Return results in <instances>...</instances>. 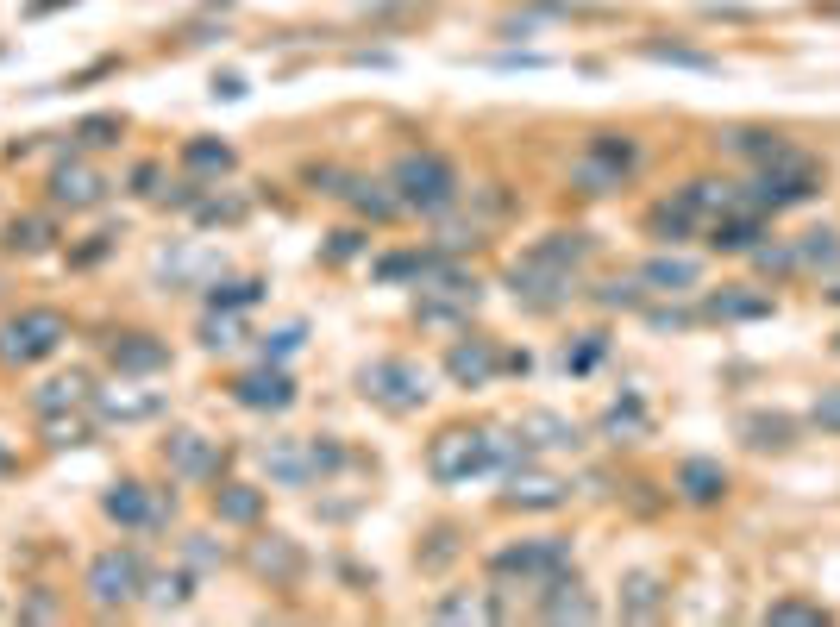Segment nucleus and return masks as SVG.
Here are the masks:
<instances>
[{
  "label": "nucleus",
  "instance_id": "obj_26",
  "mask_svg": "<svg viewBox=\"0 0 840 627\" xmlns=\"http://www.w3.org/2000/svg\"><path fill=\"white\" fill-rule=\"evenodd\" d=\"M627 590H634V596H627V609H634V615H652V609H659V596H652L659 584H652V577H634Z\"/></svg>",
  "mask_w": 840,
  "mask_h": 627
},
{
  "label": "nucleus",
  "instance_id": "obj_31",
  "mask_svg": "<svg viewBox=\"0 0 840 627\" xmlns=\"http://www.w3.org/2000/svg\"><path fill=\"white\" fill-rule=\"evenodd\" d=\"M772 615H778V621H815V609H803V602H778Z\"/></svg>",
  "mask_w": 840,
  "mask_h": 627
},
{
  "label": "nucleus",
  "instance_id": "obj_12",
  "mask_svg": "<svg viewBox=\"0 0 840 627\" xmlns=\"http://www.w3.org/2000/svg\"><path fill=\"white\" fill-rule=\"evenodd\" d=\"M452 377L458 383H489V377H496V345H489V339H471V345H452Z\"/></svg>",
  "mask_w": 840,
  "mask_h": 627
},
{
  "label": "nucleus",
  "instance_id": "obj_7",
  "mask_svg": "<svg viewBox=\"0 0 840 627\" xmlns=\"http://www.w3.org/2000/svg\"><path fill=\"white\" fill-rule=\"evenodd\" d=\"M232 402L239 408H289L295 402V383H289V370H245L239 383H232Z\"/></svg>",
  "mask_w": 840,
  "mask_h": 627
},
{
  "label": "nucleus",
  "instance_id": "obj_14",
  "mask_svg": "<svg viewBox=\"0 0 840 627\" xmlns=\"http://www.w3.org/2000/svg\"><path fill=\"white\" fill-rule=\"evenodd\" d=\"M508 502L515 508H558L565 502V483L558 477H515L508 483Z\"/></svg>",
  "mask_w": 840,
  "mask_h": 627
},
{
  "label": "nucleus",
  "instance_id": "obj_18",
  "mask_svg": "<svg viewBox=\"0 0 840 627\" xmlns=\"http://www.w3.org/2000/svg\"><path fill=\"white\" fill-rule=\"evenodd\" d=\"M157 408H163L157 396H107V402H101L107 421H145V414H157Z\"/></svg>",
  "mask_w": 840,
  "mask_h": 627
},
{
  "label": "nucleus",
  "instance_id": "obj_5",
  "mask_svg": "<svg viewBox=\"0 0 840 627\" xmlns=\"http://www.w3.org/2000/svg\"><path fill=\"white\" fill-rule=\"evenodd\" d=\"M395 182H402V207H427V214H433V207H446L452 189H458L452 170L439 164V157H408V164L395 170Z\"/></svg>",
  "mask_w": 840,
  "mask_h": 627
},
{
  "label": "nucleus",
  "instance_id": "obj_16",
  "mask_svg": "<svg viewBox=\"0 0 840 627\" xmlns=\"http://www.w3.org/2000/svg\"><path fill=\"white\" fill-rule=\"evenodd\" d=\"M684 490H690L696 502H715L721 490H728V477H721L709 458H690V464H684Z\"/></svg>",
  "mask_w": 840,
  "mask_h": 627
},
{
  "label": "nucleus",
  "instance_id": "obj_29",
  "mask_svg": "<svg viewBox=\"0 0 840 627\" xmlns=\"http://www.w3.org/2000/svg\"><path fill=\"white\" fill-rule=\"evenodd\" d=\"M44 433H51V446H82V439H88L82 421H76V427H69V421H44Z\"/></svg>",
  "mask_w": 840,
  "mask_h": 627
},
{
  "label": "nucleus",
  "instance_id": "obj_9",
  "mask_svg": "<svg viewBox=\"0 0 840 627\" xmlns=\"http://www.w3.org/2000/svg\"><path fill=\"white\" fill-rule=\"evenodd\" d=\"M163 464H176L182 477H214L220 464H214V446H207L201 433H170L163 439Z\"/></svg>",
  "mask_w": 840,
  "mask_h": 627
},
{
  "label": "nucleus",
  "instance_id": "obj_27",
  "mask_svg": "<svg viewBox=\"0 0 840 627\" xmlns=\"http://www.w3.org/2000/svg\"><path fill=\"white\" fill-rule=\"evenodd\" d=\"M301 345V327H283V333H264V358H289Z\"/></svg>",
  "mask_w": 840,
  "mask_h": 627
},
{
  "label": "nucleus",
  "instance_id": "obj_32",
  "mask_svg": "<svg viewBox=\"0 0 840 627\" xmlns=\"http://www.w3.org/2000/svg\"><path fill=\"white\" fill-rule=\"evenodd\" d=\"M0 471H7V452H0Z\"/></svg>",
  "mask_w": 840,
  "mask_h": 627
},
{
  "label": "nucleus",
  "instance_id": "obj_3",
  "mask_svg": "<svg viewBox=\"0 0 840 627\" xmlns=\"http://www.w3.org/2000/svg\"><path fill=\"white\" fill-rule=\"evenodd\" d=\"M138 590H145V565H138V552L126 546H113V552H101L95 565H88V596H95V609H120V602H132Z\"/></svg>",
  "mask_w": 840,
  "mask_h": 627
},
{
  "label": "nucleus",
  "instance_id": "obj_24",
  "mask_svg": "<svg viewBox=\"0 0 840 627\" xmlns=\"http://www.w3.org/2000/svg\"><path fill=\"white\" fill-rule=\"evenodd\" d=\"M746 433H753V446H790L784 421H746Z\"/></svg>",
  "mask_w": 840,
  "mask_h": 627
},
{
  "label": "nucleus",
  "instance_id": "obj_10",
  "mask_svg": "<svg viewBox=\"0 0 840 627\" xmlns=\"http://www.w3.org/2000/svg\"><path fill=\"white\" fill-rule=\"evenodd\" d=\"M113 364L132 370V377H145V370L170 364V345H157L151 333H120V339H113Z\"/></svg>",
  "mask_w": 840,
  "mask_h": 627
},
{
  "label": "nucleus",
  "instance_id": "obj_11",
  "mask_svg": "<svg viewBox=\"0 0 840 627\" xmlns=\"http://www.w3.org/2000/svg\"><path fill=\"white\" fill-rule=\"evenodd\" d=\"M51 201H57V207H95V201H101V176L82 170V164H76V170H57V176H51Z\"/></svg>",
  "mask_w": 840,
  "mask_h": 627
},
{
  "label": "nucleus",
  "instance_id": "obj_19",
  "mask_svg": "<svg viewBox=\"0 0 840 627\" xmlns=\"http://www.w3.org/2000/svg\"><path fill=\"white\" fill-rule=\"evenodd\" d=\"M182 164H195V170H232V151L226 145H201V138H195V145L182 151Z\"/></svg>",
  "mask_w": 840,
  "mask_h": 627
},
{
  "label": "nucleus",
  "instance_id": "obj_17",
  "mask_svg": "<svg viewBox=\"0 0 840 627\" xmlns=\"http://www.w3.org/2000/svg\"><path fill=\"white\" fill-rule=\"evenodd\" d=\"M258 295H264L258 276H239V283H214V289H207V308H251Z\"/></svg>",
  "mask_w": 840,
  "mask_h": 627
},
{
  "label": "nucleus",
  "instance_id": "obj_25",
  "mask_svg": "<svg viewBox=\"0 0 840 627\" xmlns=\"http://www.w3.org/2000/svg\"><path fill=\"white\" fill-rule=\"evenodd\" d=\"M82 138L88 145H120V120H107V113L101 120H82Z\"/></svg>",
  "mask_w": 840,
  "mask_h": 627
},
{
  "label": "nucleus",
  "instance_id": "obj_30",
  "mask_svg": "<svg viewBox=\"0 0 840 627\" xmlns=\"http://www.w3.org/2000/svg\"><path fill=\"white\" fill-rule=\"evenodd\" d=\"M815 421H822V427H834V433H840V389H828V396H822V402H815Z\"/></svg>",
  "mask_w": 840,
  "mask_h": 627
},
{
  "label": "nucleus",
  "instance_id": "obj_1",
  "mask_svg": "<svg viewBox=\"0 0 840 627\" xmlns=\"http://www.w3.org/2000/svg\"><path fill=\"white\" fill-rule=\"evenodd\" d=\"M63 339H69V320H63L57 308H19V314L0 320V364H7V370H26V364H38V358H51Z\"/></svg>",
  "mask_w": 840,
  "mask_h": 627
},
{
  "label": "nucleus",
  "instance_id": "obj_8",
  "mask_svg": "<svg viewBox=\"0 0 840 627\" xmlns=\"http://www.w3.org/2000/svg\"><path fill=\"white\" fill-rule=\"evenodd\" d=\"M101 508H107V521H120V527H151L157 521V508H151V490L138 477H126V483H113V490L101 496Z\"/></svg>",
  "mask_w": 840,
  "mask_h": 627
},
{
  "label": "nucleus",
  "instance_id": "obj_22",
  "mask_svg": "<svg viewBox=\"0 0 840 627\" xmlns=\"http://www.w3.org/2000/svg\"><path fill=\"white\" fill-rule=\"evenodd\" d=\"M295 571V552L283 546V533H264V546H258V571Z\"/></svg>",
  "mask_w": 840,
  "mask_h": 627
},
{
  "label": "nucleus",
  "instance_id": "obj_20",
  "mask_svg": "<svg viewBox=\"0 0 840 627\" xmlns=\"http://www.w3.org/2000/svg\"><path fill=\"white\" fill-rule=\"evenodd\" d=\"M51 239H44V226L38 220H13L7 226V251H44Z\"/></svg>",
  "mask_w": 840,
  "mask_h": 627
},
{
  "label": "nucleus",
  "instance_id": "obj_21",
  "mask_svg": "<svg viewBox=\"0 0 840 627\" xmlns=\"http://www.w3.org/2000/svg\"><path fill=\"white\" fill-rule=\"evenodd\" d=\"M145 590H151V602H157V609H163V602L176 609V602L189 596V577H182V571H176V577H145Z\"/></svg>",
  "mask_w": 840,
  "mask_h": 627
},
{
  "label": "nucleus",
  "instance_id": "obj_23",
  "mask_svg": "<svg viewBox=\"0 0 840 627\" xmlns=\"http://www.w3.org/2000/svg\"><path fill=\"white\" fill-rule=\"evenodd\" d=\"M646 283H659V289H690V283H696V270H690V264H652V270H646Z\"/></svg>",
  "mask_w": 840,
  "mask_h": 627
},
{
  "label": "nucleus",
  "instance_id": "obj_15",
  "mask_svg": "<svg viewBox=\"0 0 840 627\" xmlns=\"http://www.w3.org/2000/svg\"><path fill=\"white\" fill-rule=\"evenodd\" d=\"M82 396H88V377H51V383L32 396V408H38V414H57V408H76Z\"/></svg>",
  "mask_w": 840,
  "mask_h": 627
},
{
  "label": "nucleus",
  "instance_id": "obj_6",
  "mask_svg": "<svg viewBox=\"0 0 840 627\" xmlns=\"http://www.w3.org/2000/svg\"><path fill=\"white\" fill-rule=\"evenodd\" d=\"M571 559L565 540H533V546H508L496 552V571H515V577H533V584H546V577Z\"/></svg>",
  "mask_w": 840,
  "mask_h": 627
},
{
  "label": "nucleus",
  "instance_id": "obj_13",
  "mask_svg": "<svg viewBox=\"0 0 840 627\" xmlns=\"http://www.w3.org/2000/svg\"><path fill=\"white\" fill-rule=\"evenodd\" d=\"M214 515L232 521V527H251L264 515V496L251 490V483H226V490H214Z\"/></svg>",
  "mask_w": 840,
  "mask_h": 627
},
{
  "label": "nucleus",
  "instance_id": "obj_4",
  "mask_svg": "<svg viewBox=\"0 0 840 627\" xmlns=\"http://www.w3.org/2000/svg\"><path fill=\"white\" fill-rule=\"evenodd\" d=\"M364 396H377L389 408H414V402H427V370H414L408 358H377V364H364Z\"/></svg>",
  "mask_w": 840,
  "mask_h": 627
},
{
  "label": "nucleus",
  "instance_id": "obj_2",
  "mask_svg": "<svg viewBox=\"0 0 840 627\" xmlns=\"http://www.w3.org/2000/svg\"><path fill=\"white\" fill-rule=\"evenodd\" d=\"M427 464H433V477H439V483L483 477L489 464H496V439H489V433H464V427H452V433H439V439H433Z\"/></svg>",
  "mask_w": 840,
  "mask_h": 627
},
{
  "label": "nucleus",
  "instance_id": "obj_28",
  "mask_svg": "<svg viewBox=\"0 0 840 627\" xmlns=\"http://www.w3.org/2000/svg\"><path fill=\"white\" fill-rule=\"evenodd\" d=\"M201 345H207V352H226V345H232V320H201Z\"/></svg>",
  "mask_w": 840,
  "mask_h": 627
}]
</instances>
